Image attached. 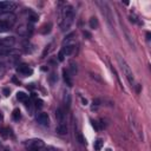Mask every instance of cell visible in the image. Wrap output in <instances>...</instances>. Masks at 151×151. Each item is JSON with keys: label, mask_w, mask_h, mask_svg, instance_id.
Segmentation results:
<instances>
[{"label": "cell", "mask_w": 151, "mask_h": 151, "mask_svg": "<svg viewBox=\"0 0 151 151\" xmlns=\"http://www.w3.org/2000/svg\"><path fill=\"white\" fill-rule=\"evenodd\" d=\"M25 145H26V149L28 151H40L45 146V144H44V142L41 139H31V140H27Z\"/></svg>", "instance_id": "cell-3"}, {"label": "cell", "mask_w": 151, "mask_h": 151, "mask_svg": "<svg viewBox=\"0 0 151 151\" xmlns=\"http://www.w3.org/2000/svg\"><path fill=\"white\" fill-rule=\"evenodd\" d=\"M17 8V4L13 1H0V12H13Z\"/></svg>", "instance_id": "cell-6"}, {"label": "cell", "mask_w": 151, "mask_h": 151, "mask_svg": "<svg viewBox=\"0 0 151 151\" xmlns=\"http://www.w3.org/2000/svg\"><path fill=\"white\" fill-rule=\"evenodd\" d=\"M4 93H5V96H8V90L5 88V90H4Z\"/></svg>", "instance_id": "cell-23"}, {"label": "cell", "mask_w": 151, "mask_h": 151, "mask_svg": "<svg viewBox=\"0 0 151 151\" xmlns=\"http://www.w3.org/2000/svg\"><path fill=\"white\" fill-rule=\"evenodd\" d=\"M90 27L91 28H97L98 27V20H97L96 17H92L90 19Z\"/></svg>", "instance_id": "cell-16"}, {"label": "cell", "mask_w": 151, "mask_h": 151, "mask_svg": "<svg viewBox=\"0 0 151 151\" xmlns=\"http://www.w3.org/2000/svg\"><path fill=\"white\" fill-rule=\"evenodd\" d=\"M103 144H104V143H103L101 139H97V140L94 142V145H93V146H94V150H96V151H100V149L103 147Z\"/></svg>", "instance_id": "cell-15"}, {"label": "cell", "mask_w": 151, "mask_h": 151, "mask_svg": "<svg viewBox=\"0 0 151 151\" xmlns=\"http://www.w3.org/2000/svg\"><path fill=\"white\" fill-rule=\"evenodd\" d=\"M64 103H65V105H66L67 107H70V105H71V96H70L68 93H66V94H65Z\"/></svg>", "instance_id": "cell-18"}, {"label": "cell", "mask_w": 151, "mask_h": 151, "mask_svg": "<svg viewBox=\"0 0 151 151\" xmlns=\"http://www.w3.org/2000/svg\"><path fill=\"white\" fill-rule=\"evenodd\" d=\"M18 32H19L20 34H27L28 28H26L25 26H20V27H19V29H18Z\"/></svg>", "instance_id": "cell-20"}, {"label": "cell", "mask_w": 151, "mask_h": 151, "mask_svg": "<svg viewBox=\"0 0 151 151\" xmlns=\"http://www.w3.org/2000/svg\"><path fill=\"white\" fill-rule=\"evenodd\" d=\"M70 67H71V73L74 74V73L77 72V64H74L73 61H71V63H70Z\"/></svg>", "instance_id": "cell-19"}, {"label": "cell", "mask_w": 151, "mask_h": 151, "mask_svg": "<svg viewBox=\"0 0 151 151\" xmlns=\"http://www.w3.org/2000/svg\"><path fill=\"white\" fill-rule=\"evenodd\" d=\"M55 117L58 120V124H66V113L61 107H58L55 111Z\"/></svg>", "instance_id": "cell-9"}, {"label": "cell", "mask_w": 151, "mask_h": 151, "mask_svg": "<svg viewBox=\"0 0 151 151\" xmlns=\"http://www.w3.org/2000/svg\"><path fill=\"white\" fill-rule=\"evenodd\" d=\"M2 119H4V116H2V114H1V113H0V123H1V122H2Z\"/></svg>", "instance_id": "cell-25"}, {"label": "cell", "mask_w": 151, "mask_h": 151, "mask_svg": "<svg viewBox=\"0 0 151 151\" xmlns=\"http://www.w3.org/2000/svg\"><path fill=\"white\" fill-rule=\"evenodd\" d=\"M118 63H119V65H120V67H122V70H123V72H124L125 77H126V78H127V80L132 84V83H133V80H134V78H133V73H132L131 67L127 65V63H126L124 59H122V57H118Z\"/></svg>", "instance_id": "cell-2"}, {"label": "cell", "mask_w": 151, "mask_h": 151, "mask_svg": "<svg viewBox=\"0 0 151 151\" xmlns=\"http://www.w3.org/2000/svg\"><path fill=\"white\" fill-rule=\"evenodd\" d=\"M2 71H4V67H2V65H1V64H0V74H1V73H2Z\"/></svg>", "instance_id": "cell-24"}, {"label": "cell", "mask_w": 151, "mask_h": 151, "mask_svg": "<svg viewBox=\"0 0 151 151\" xmlns=\"http://www.w3.org/2000/svg\"><path fill=\"white\" fill-rule=\"evenodd\" d=\"M17 71H18L20 74H24V76H31V74L33 73V70H32L28 65H26V64L19 65V66L17 67Z\"/></svg>", "instance_id": "cell-8"}, {"label": "cell", "mask_w": 151, "mask_h": 151, "mask_svg": "<svg viewBox=\"0 0 151 151\" xmlns=\"http://www.w3.org/2000/svg\"><path fill=\"white\" fill-rule=\"evenodd\" d=\"M106 151H111V150H110V149H107V150H106Z\"/></svg>", "instance_id": "cell-27"}, {"label": "cell", "mask_w": 151, "mask_h": 151, "mask_svg": "<svg viewBox=\"0 0 151 151\" xmlns=\"http://www.w3.org/2000/svg\"><path fill=\"white\" fill-rule=\"evenodd\" d=\"M14 42H15V39L13 37H7V38L0 39V53L11 50L13 47Z\"/></svg>", "instance_id": "cell-4"}, {"label": "cell", "mask_w": 151, "mask_h": 151, "mask_svg": "<svg viewBox=\"0 0 151 151\" xmlns=\"http://www.w3.org/2000/svg\"><path fill=\"white\" fill-rule=\"evenodd\" d=\"M60 51L64 53L65 57H66V55H71V54H73L74 51H76V45H74V44L65 45V46H63V48H61Z\"/></svg>", "instance_id": "cell-10"}, {"label": "cell", "mask_w": 151, "mask_h": 151, "mask_svg": "<svg viewBox=\"0 0 151 151\" xmlns=\"http://www.w3.org/2000/svg\"><path fill=\"white\" fill-rule=\"evenodd\" d=\"M47 151H57V150H55V149H53V147H50Z\"/></svg>", "instance_id": "cell-26"}, {"label": "cell", "mask_w": 151, "mask_h": 151, "mask_svg": "<svg viewBox=\"0 0 151 151\" xmlns=\"http://www.w3.org/2000/svg\"><path fill=\"white\" fill-rule=\"evenodd\" d=\"M17 99H18L19 101L25 103V101H27V99H28V94H26L25 92L20 91V92H18V93H17Z\"/></svg>", "instance_id": "cell-13"}, {"label": "cell", "mask_w": 151, "mask_h": 151, "mask_svg": "<svg viewBox=\"0 0 151 151\" xmlns=\"http://www.w3.org/2000/svg\"><path fill=\"white\" fill-rule=\"evenodd\" d=\"M64 58H65V55H64V53H63L61 51H59V53H58V59H59L60 61H63V60H64Z\"/></svg>", "instance_id": "cell-21"}, {"label": "cell", "mask_w": 151, "mask_h": 151, "mask_svg": "<svg viewBox=\"0 0 151 151\" xmlns=\"http://www.w3.org/2000/svg\"><path fill=\"white\" fill-rule=\"evenodd\" d=\"M12 117H13L14 120H19L20 117H21V114H20V110H19V109H14V110H13V113H12Z\"/></svg>", "instance_id": "cell-17"}, {"label": "cell", "mask_w": 151, "mask_h": 151, "mask_svg": "<svg viewBox=\"0 0 151 151\" xmlns=\"http://www.w3.org/2000/svg\"><path fill=\"white\" fill-rule=\"evenodd\" d=\"M5 151H9V150H7V149H6V150H5Z\"/></svg>", "instance_id": "cell-28"}, {"label": "cell", "mask_w": 151, "mask_h": 151, "mask_svg": "<svg viewBox=\"0 0 151 151\" xmlns=\"http://www.w3.org/2000/svg\"><path fill=\"white\" fill-rule=\"evenodd\" d=\"M35 119H37V122H38L40 125L46 126V125L50 124V117H48V114L45 113V112H39V113L37 114Z\"/></svg>", "instance_id": "cell-7"}, {"label": "cell", "mask_w": 151, "mask_h": 151, "mask_svg": "<svg viewBox=\"0 0 151 151\" xmlns=\"http://www.w3.org/2000/svg\"><path fill=\"white\" fill-rule=\"evenodd\" d=\"M0 20L12 27V25L15 22V15L12 12H0Z\"/></svg>", "instance_id": "cell-5"}, {"label": "cell", "mask_w": 151, "mask_h": 151, "mask_svg": "<svg viewBox=\"0 0 151 151\" xmlns=\"http://www.w3.org/2000/svg\"><path fill=\"white\" fill-rule=\"evenodd\" d=\"M63 77H64V80H65L66 85H68V86H72V85H73L71 74H70V72H68L67 70H63Z\"/></svg>", "instance_id": "cell-11"}, {"label": "cell", "mask_w": 151, "mask_h": 151, "mask_svg": "<svg viewBox=\"0 0 151 151\" xmlns=\"http://www.w3.org/2000/svg\"><path fill=\"white\" fill-rule=\"evenodd\" d=\"M9 28H11V26H9V25H7L6 22H4V21H1V20H0V33L7 32Z\"/></svg>", "instance_id": "cell-14"}, {"label": "cell", "mask_w": 151, "mask_h": 151, "mask_svg": "<svg viewBox=\"0 0 151 151\" xmlns=\"http://www.w3.org/2000/svg\"><path fill=\"white\" fill-rule=\"evenodd\" d=\"M74 20V9L71 5H65L60 9L59 14V25L63 31H67Z\"/></svg>", "instance_id": "cell-1"}, {"label": "cell", "mask_w": 151, "mask_h": 151, "mask_svg": "<svg viewBox=\"0 0 151 151\" xmlns=\"http://www.w3.org/2000/svg\"><path fill=\"white\" fill-rule=\"evenodd\" d=\"M55 131L59 134H66L67 133V126H66V124H58L57 127H55Z\"/></svg>", "instance_id": "cell-12"}, {"label": "cell", "mask_w": 151, "mask_h": 151, "mask_svg": "<svg viewBox=\"0 0 151 151\" xmlns=\"http://www.w3.org/2000/svg\"><path fill=\"white\" fill-rule=\"evenodd\" d=\"M35 105H37V107H41V106H42V100L37 99V100H35Z\"/></svg>", "instance_id": "cell-22"}]
</instances>
